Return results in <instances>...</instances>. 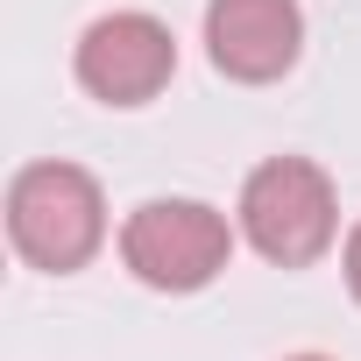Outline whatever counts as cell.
<instances>
[{
    "instance_id": "obj_1",
    "label": "cell",
    "mask_w": 361,
    "mask_h": 361,
    "mask_svg": "<svg viewBox=\"0 0 361 361\" xmlns=\"http://www.w3.org/2000/svg\"><path fill=\"white\" fill-rule=\"evenodd\" d=\"M8 241L29 269L71 276L106 248V199L99 177L78 163H29L8 185Z\"/></svg>"
},
{
    "instance_id": "obj_2",
    "label": "cell",
    "mask_w": 361,
    "mask_h": 361,
    "mask_svg": "<svg viewBox=\"0 0 361 361\" xmlns=\"http://www.w3.org/2000/svg\"><path fill=\"white\" fill-rule=\"evenodd\" d=\"M241 234L276 269H312L340 241V199L333 177L312 156H269L241 185Z\"/></svg>"
},
{
    "instance_id": "obj_3",
    "label": "cell",
    "mask_w": 361,
    "mask_h": 361,
    "mask_svg": "<svg viewBox=\"0 0 361 361\" xmlns=\"http://www.w3.org/2000/svg\"><path fill=\"white\" fill-rule=\"evenodd\" d=\"M234 255V227L227 213H213L206 199H149L128 213L121 227V262L135 283L149 290H170V298H185V290H206Z\"/></svg>"
},
{
    "instance_id": "obj_4",
    "label": "cell",
    "mask_w": 361,
    "mask_h": 361,
    "mask_svg": "<svg viewBox=\"0 0 361 361\" xmlns=\"http://www.w3.org/2000/svg\"><path fill=\"white\" fill-rule=\"evenodd\" d=\"M71 64H78V85L99 106H149L177 71V36L142 8H114L78 36Z\"/></svg>"
},
{
    "instance_id": "obj_5",
    "label": "cell",
    "mask_w": 361,
    "mask_h": 361,
    "mask_svg": "<svg viewBox=\"0 0 361 361\" xmlns=\"http://www.w3.org/2000/svg\"><path fill=\"white\" fill-rule=\"evenodd\" d=\"M305 50L298 0H206V57L234 85H276Z\"/></svg>"
},
{
    "instance_id": "obj_6",
    "label": "cell",
    "mask_w": 361,
    "mask_h": 361,
    "mask_svg": "<svg viewBox=\"0 0 361 361\" xmlns=\"http://www.w3.org/2000/svg\"><path fill=\"white\" fill-rule=\"evenodd\" d=\"M347 290H354V305H361V227L347 234Z\"/></svg>"
},
{
    "instance_id": "obj_7",
    "label": "cell",
    "mask_w": 361,
    "mask_h": 361,
    "mask_svg": "<svg viewBox=\"0 0 361 361\" xmlns=\"http://www.w3.org/2000/svg\"><path fill=\"white\" fill-rule=\"evenodd\" d=\"M290 361H326V354H290Z\"/></svg>"
}]
</instances>
